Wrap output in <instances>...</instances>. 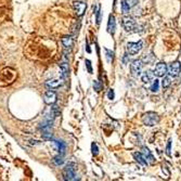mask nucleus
Segmentation results:
<instances>
[{
	"label": "nucleus",
	"instance_id": "17",
	"mask_svg": "<svg viewBox=\"0 0 181 181\" xmlns=\"http://www.w3.org/2000/svg\"><path fill=\"white\" fill-rule=\"evenodd\" d=\"M62 45L64 46L65 50H70L73 46V37L72 36H64L62 38Z\"/></svg>",
	"mask_w": 181,
	"mask_h": 181
},
{
	"label": "nucleus",
	"instance_id": "16",
	"mask_svg": "<svg viewBox=\"0 0 181 181\" xmlns=\"http://www.w3.org/2000/svg\"><path fill=\"white\" fill-rule=\"evenodd\" d=\"M133 158L136 160V162H138L140 165L142 166H146L149 164L148 161L145 160V157L143 156V154L142 153H139V152H135L133 153Z\"/></svg>",
	"mask_w": 181,
	"mask_h": 181
},
{
	"label": "nucleus",
	"instance_id": "1",
	"mask_svg": "<svg viewBox=\"0 0 181 181\" xmlns=\"http://www.w3.org/2000/svg\"><path fill=\"white\" fill-rule=\"evenodd\" d=\"M44 42L45 40L39 37L29 40L25 48L26 55L34 60H42V59L50 57L48 55L49 54L48 46H45Z\"/></svg>",
	"mask_w": 181,
	"mask_h": 181
},
{
	"label": "nucleus",
	"instance_id": "23",
	"mask_svg": "<svg viewBox=\"0 0 181 181\" xmlns=\"http://www.w3.org/2000/svg\"><path fill=\"white\" fill-rule=\"evenodd\" d=\"M53 163L54 165H57V166H60L64 163V158H63V155L62 154H59L58 156H55L53 158Z\"/></svg>",
	"mask_w": 181,
	"mask_h": 181
},
{
	"label": "nucleus",
	"instance_id": "25",
	"mask_svg": "<svg viewBox=\"0 0 181 181\" xmlns=\"http://www.w3.org/2000/svg\"><path fill=\"white\" fill-rule=\"evenodd\" d=\"M158 89H160V80H158V79H155L154 82H153L152 87H151V91H152V92H157Z\"/></svg>",
	"mask_w": 181,
	"mask_h": 181
},
{
	"label": "nucleus",
	"instance_id": "22",
	"mask_svg": "<svg viewBox=\"0 0 181 181\" xmlns=\"http://www.w3.org/2000/svg\"><path fill=\"white\" fill-rule=\"evenodd\" d=\"M170 85H171V77H170V76H164V78L162 80V86H163V88L166 89V88H168Z\"/></svg>",
	"mask_w": 181,
	"mask_h": 181
},
{
	"label": "nucleus",
	"instance_id": "32",
	"mask_svg": "<svg viewBox=\"0 0 181 181\" xmlns=\"http://www.w3.org/2000/svg\"><path fill=\"white\" fill-rule=\"evenodd\" d=\"M180 139H181V138H180Z\"/></svg>",
	"mask_w": 181,
	"mask_h": 181
},
{
	"label": "nucleus",
	"instance_id": "24",
	"mask_svg": "<svg viewBox=\"0 0 181 181\" xmlns=\"http://www.w3.org/2000/svg\"><path fill=\"white\" fill-rule=\"evenodd\" d=\"M105 52H106V60L108 63H111L113 61V59H114V52L112 51V50H108V49H105Z\"/></svg>",
	"mask_w": 181,
	"mask_h": 181
},
{
	"label": "nucleus",
	"instance_id": "12",
	"mask_svg": "<svg viewBox=\"0 0 181 181\" xmlns=\"http://www.w3.org/2000/svg\"><path fill=\"white\" fill-rule=\"evenodd\" d=\"M67 74H68V63L66 61V55H64L63 58V61L61 62L60 64V76L61 78L64 80L67 77Z\"/></svg>",
	"mask_w": 181,
	"mask_h": 181
},
{
	"label": "nucleus",
	"instance_id": "2",
	"mask_svg": "<svg viewBox=\"0 0 181 181\" xmlns=\"http://www.w3.org/2000/svg\"><path fill=\"white\" fill-rule=\"evenodd\" d=\"M17 78V72L12 67H4L0 70V87L12 85Z\"/></svg>",
	"mask_w": 181,
	"mask_h": 181
},
{
	"label": "nucleus",
	"instance_id": "14",
	"mask_svg": "<svg viewBox=\"0 0 181 181\" xmlns=\"http://www.w3.org/2000/svg\"><path fill=\"white\" fill-rule=\"evenodd\" d=\"M62 85V82L60 79H49V80H47L45 84V86L47 89H57L59 87Z\"/></svg>",
	"mask_w": 181,
	"mask_h": 181
},
{
	"label": "nucleus",
	"instance_id": "5",
	"mask_svg": "<svg viewBox=\"0 0 181 181\" xmlns=\"http://www.w3.org/2000/svg\"><path fill=\"white\" fill-rule=\"evenodd\" d=\"M122 25H123L124 29H125L126 32H129V33L136 32L137 23L132 17H129V15L123 17V19H122Z\"/></svg>",
	"mask_w": 181,
	"mask_h": 181
},
{
	"label": "nucleus",
	"instance_id": "21",
	"mask_svg": "<svg viewBox=\"0 0 181 181\" xmlns=\"http://www.w3.org/2000/svg\"><path fill=\"white\" fill-rule=\"evenodd\" d=\"M122 11L124 14H127L130 11V4L128 3V0H122Z\"/></svg>",
	"mask_w": 181,
	"mask_h": 181
},
{
	"label": "nucleus",
	"instance_id": "8",
	"mask_svg": "<svg viewBox=\"0 0 181 181\" xmlns=\"http://www.w3.org/2000/svg\"><path fill=\"white\" fill-rule=\"evenodd\" d=\"M167 70H168V66L166 65V63L160 62L154 67L153 74H154V76H157V77H164L165 75L167 74Z\"/></svg>",
	"mask_w": 181,
	"mask_h": 181
},
{
	"label": "nucleus",
	"instance_id": "30",
	"mask_svg": "<svg viewBox=\"0 0 181 181\" xmlns=\"http://www.w3.org/2000/svg\"><path fill=\"white\" fill-rule=\"evenodd\" d=\"M107 97H108V99L110 100H114V98H115V93H114V90H113V89H110V90H108Z\"/></svg>",
	"mask_w": 181,
	"mask_h": 181
},
{
	"label": "nucleus",
	"instance_id": "9",
	"mask_svg": "<svg viewBox=\"0 0 181 181\" xmlns=\"http://www.w3.org/2000/svg\"><path fill=\"white\" fill-rule=\"evenodd\" d=\"M57 99H58V95H57L55 91H53L52 89H48V91H46L45 95H44V101L46 104L52 105L57 102Z\"/></svg>",
	"mask_w": 181,
	"mask_h": 181
},
{
	"label": "nucleus",
	"instance_id": "18",
	"mask_svg": "<svg viewBox=\"0 0 181 181\" xmlns=\"http://www.w3.org/2000/svg\"><path fill=\"white\" fill-rule=\"evenodd\" d=\"M153 77H154V74H153V72H151V70H145V72H143V74L141 75V79H142V82L144 84L150 82L153 79Z\"/></svg>",
	"mask_w": 181,
	"mask_h": 181
},
{
	"label": "nucleus",
	"instance_id": "10",
	"mask_svg": "<svg viewBox=\"0 0 181 181\" xmlns=\"http://www.w3.org/2000/svg\"><path fill=\"white\" fill-rule=\"evenodd\" d=\"M180 70H181L180 62L175 61L168 66V70H167V73L169 74L170 77H177L178 75H179V73H180Z\"/></svg>",
	"mask_w": 181,
	"mask_h": 181
},
{
	"label": "nucleus",
	"instance_id": "31",
	"mask_svg": "<svg viewBox=\"0 0 181 181\" xmlns=\"http://www.w3.org/2000/svg\"><path fill=\"white\" fill-rule=\"evenodd\" d=\"M100 22H101V10H98L97 11V24H100Z\"/></svg>",
	"mask_w": 181,
	"mask_h": 181
},
{
	"label": "nucleus",
	"instance_id": "11",
	"mask_svg": "<svg viewBox=\"0 0 181 181\" xmlns=\"http://www.w3.org/2000/svg\"><path fill=\"white\" fill-rule=\"evenodd\" d=\"M73 8H74L75 13L77 14V17H82L85 11H86L87 6L84 1H75L73 3Z\"/></svg>",
	"mask_w": 181,
	"mask_h": 181
},
{
	"label": "nucleus",
	"instance_id": "4",
	"mask_svg": "<svg viewBox=\"0 0 181 181\" xmlns=\"http://www.w3.org/2000/svg\"><path fill=\"white\" fill-rule=\"evenodd\" d=\"M64 180H77L76 178V165L74 163H68L63 170Z\"/></svg>",
	"mask_w": 181,
	"mask_h": 181
},
{
	"label": "nucleus",
	"instance_id": "6",
	"mask_svg": "<svg viewBox=\"0 0 181 181\" xmlns=\"http://www.w3.org/2000/svg\"><path fill=\"white\" fill-rule=\"evenodd\" d=\"M143 61L141 59H138V60H135V61L131 62L130 64V72H131V75L133 77H139L142 73V67H143Z\"/></svg>",
	"mask_w": 181,
	"mask_h": 181
},
{
	"label": "nucleus",
	"instance_id": "26",
	"mask_svg": "<svg viewBox=\"0 0 181 181\" xmlns=\"http://www.w3.org/2000/svg\"><path fill=\"white\" fill-rule=\"evenodd\" d=\"M91 151H92V154H93L95 156H97V155L99 154V149H98V144L95 143V142L91 144Z\"/></svg>",
	"mask_w": 181,
	"mask_h": 181
},
{
	"label": "nucleus",
	"instance_id": "19",
	"mask_svg": "<svg viewBox=\"0 0 181 181\" xmlns=\"http://www.w3.org/2000/svg\"><path fill=\"white\" fill-rule=\"evenodd\" d=\"M54 145H55V148L58 150L59 154H64L65 153V149H66V145L65 143L63 142V141H53Z\"/></svg>",
	"mask_w": 181,
	"mask_h": 181
},
{
	"label": "nucleus",
	"instance_id": "29",
	"mask_svg": "<svg viewBox=\"0 0 181 181\" xmlns=\"http://www.w3.org/2000/svg\"><path fill=\"white\" fill-rule=\"evenodd\" d=\"M86 66H87V70H88V73H92V66H91V62L89 60H86Z\"/></svg>",
	"mask_w": 181,
	"mask_h": 181
},
{
	"label": "nucleus",
	"instance_id": "15",
	"mask_svg": "<svg viewBox=\"0 0 181 181\" xmlns=\"http://www.w3.org/2000/svg\"><path fill=\"white\" fill-rule=\"evenodd\" d=\"M142 154H143V156L145 157V160L148 161V163H150V164H154V162H155L154 156H153L151 151H150L146 146H142Z\"/></svg>",
	"mask_w": 181,
	"mask_h": 181
},
{
	"label": "nucleus",
	"instance_id": "13",
	"mask_svg": "<svg viewBox=\"0 0 181 181\" xmlns=\"http://www.w3.org/2000/svg\"><path fill=\"white\" fill-rule=\"evenodd\" d=\"M115 30H116L115 17H114V15H110L108 17V22H107V32L113 36L115 34Z\"/></svg>",
	"mask_w": 181,
	"mask_h": 181
},
{
	"label": "nucleus",
	"instance_id": "28",
	"mask_svg": "<svg viewBox=\"0 0 181 181\" xmlns=\"http://www.w3.org/2000/svg\"><path fill=\"white\" fill-rule=\"evenodd\" d=\"M166 154L168 156H171V139L168 140V143H167V146H166Z\"/></svg>",
	"mask_w": 181,
	"mask_h": 181
},
{
	"label": "nucleus",
	"instance_id": "27",
	"mask_svg": "<svg viewBox=\"0 0 181 181\" xmlns=\"http://www.w3.org/2000/svg\"><path fill=\"white\" fill-rule=\"evenodd\" d=\"M93 89H95V91H101L102 90V84L100 82H98V80H95L93 82Z\"/></svg>",
	"mask_w": 181,
	"mask_h": 181
},
{
	"label": "nucleus",
	"instance_id": "20",
	"mask_svg": "<svg viewBox=\"0 0 181 181\" xmlns=\"http://www.w3.org/2000/svg\"><path fill=\"white\" fill-rule=\"evenodd\" d=\"M143 61L144 64H152L153 61L155 60V55H153L152 53H149V54H144L143 58L141 59Z\"/></svg>",
	"mask_w": 181,
	"mask_h": 181
},
{
	"label": "nucleus",
	"instance_id": "7",
	"mask_svg": "<svg viewBox=\"0 0 181 181\" xmlns=\"http://www.w3.org/2000/svg\"><path fill=\"white\" fill-rule=\"evenodd\" d=\"M143 47V41L139 40L138 42H128L126 47V51L129 55H135L137 54Z\"/></svg>",
	"mask_w": 181,
	"mask_h": 181
},
{
	"label": "nucleus",
	"instance_id": "3",
	"mask_svg": "<svg viewBox=\"0 0 181 181\" xmlns=\"http://www.w3.org/2000/svg\"><path fill=\"white\" fill-rule=\"evenodd\" d=\"M158 122H160V116L155 112H148L142 116V123L149 127L155 126L158 124Z\"/></svg>",
	"mask_w": 181,
	"mask_h": 181
}]
</instances>
